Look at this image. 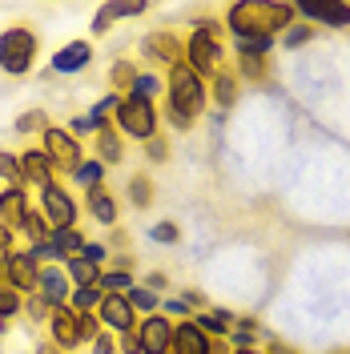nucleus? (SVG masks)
<instances>
[{
	"mask_svg": "<svg viewBox=\"0 0 350 354\" xmlns=\"http://www.w3.org/2000/svg\"><path fill=\"white\" fill-rule=\"evenodd\" d=\"M298 21L294 4L286 0H238L225 8V32L230 37H282L290 24Z\"/></svg>",
	"mask_w": 350,
	"mask_h": 354,
	"instance_id": "f257e3e1",
	"label": "nucleus"
},
{
	"mask_svg": "<svg viewBox=\"0 0 350 354\" xmlns=\"http://www.w3.org/2000/svg\"><path fill=\"white\" fill-rule=\"evenodd\" d=\"M205 109H210V85L185 61L174 65L165 73V121L177 133H185V129H194V121Z\"/></svg>",
	"mask_w": 350,
	"mask_h": 354,
	"instance_id": "f03ea898",
	"label": "nucleus"
},
{
	"mask_svg": "<svg viewBox=\"0 0 350 354\" xmlns=\"http://www.w3.org/2000/svg\"><path fill=\"white\" fill-rule=\"evenodd\" d=\"M181 61L210 85L221 68H225L221 65V61H225V24L210 21V17L194 21V28L181 37Z\"/></svg>",
	"mask_w": 350,
	"mask_h": 354,
	"instance_id": "7ed1b4c3",
	"label": "nucleus"
},
{
	"mask_svg": "<svg viewBox=\"0 0 350 354\" xmlns=\"http://www.w3.org/2000/svg\"><path fill=\"white\" fill-rule=\"evenodd\" d=\"M41 61V32L33 24H8L0 28V73L4 77H28Z\"/></svg>",
	"mask_w": 350,
	"mask_h": 354,
	"instance_id": "20e7f679",
	"label": "nucleus"
},
{
	"mask_svg": "<svg viewBox=\"0 0 350 354\" xmlns=\"http://www.w3.org/2000/svg\"><path fill=\"white\" fill-rule=\"evenodd\" d=\"M113 129L121 133L125 141H154L161 133V113L154 101H141V97H121V105L113 109Z\"/></svg>",
	"mask_w": 350,
	"mask_h": 354,
	"instance_id": "39448f33",
	"label": "nucleus"
},
{
	"mask_svg": "<svg viewBox=\"0 0 350 354\" xmlns=\"http://www.w3.org/2000/svg\"><path fill=\"white\" fill-rule=\"evenodd\" d=\"M41 149L48 153L53 169H57V174H65V177L89 157L85 145H81V141H77V137L65 129V125H48V129L41 133Z\"/></svg>",
	"mask_w": 350,
	"mask_h": 354,
	"instance_id": "423d86ee",
	"label": "nucleus"
},
{
	"mask_svg": "<svg viewBox=\"0 0 350 354\" xmlns=\"http://www.w3.org/2000/svg\"><path fill=\"white\" fill-rule=\"evenodd\" d=\"M41 214L53 230H73L81 221V201L73 198V189H65V181L57 177L53 185L41 189Z\"/></svg>",
	"mask_w": 350,
	"mask_h": 354,
	"instance_id": "0eeeda50",
	"label": "nucleus"
},
{
	"mask_svg": "<svg viewBox=\"0 0 350 354\" xmlns=\"http://www.w3.org/2000/svg\"><path fill=\"white\" fill-rule=\"evenodd\" d=\"M0 274H4V282L17 290V294H37V282H41V262L28 254V245H17L4 262H0Z\"/></svg>",
	"mask_w": 350,
	"mask_h": 354,
	"instance_id": "6e6552de",
	"label": "nucleus"
},
{
	"mask_svg": "<svg viewBox=\"0 0 350 354\" xmlns=\"http://www.w3.org/2000/svg\"><path fill=\"white\" fill-rule=\"evenodd\" d=\"M137 53H141V61H149L157 68H169L181 65V37L169 32V28H154V32H145L141 44H137Z\"/></svg>",
	"mask_w": 350,
	"mask_h": 354,
	"instance_id": "1a4fd4ad",
	"label": "nucleus"
},
{
	"mask_svg": "<svg viewBox=\"0 0 350 354\" xmlns=\"http://www.w3.org/2000/svg\"><path fill=\"white\" fill-rule=\"evenodd\" d=\"M225 338H210V334L197 326L194 318H185V322H174V346L169 354H225Z\"/></svg>",
	"mask_w": 350,
	"mask_h": 354,
	"instance_id": "9d476101",
	"label": "nucleus"
},
{
	"mask_svg": "<svg viewBox=\"0 0 350 354\" xmlns=\"http://www.w3.org/2000/svg\"><path fill=\"white\" fill-rule=\"evenodd\" d=\"M44 326H48V342H53L61 354L77 351V346H85V338H81V314H77L73 306L53 310Z\"/></svg>",
	"mask_w": 350,
	"mask_h": 354,
	"instance_id": "9b49d317",
	"label": "nucleus"
},
{
	"mask_svg": "<svg viewBox=\"0 0 350 354\" xmlns=\"http://www.w3.org/2000/svg\"><path fill=\"white\" fill-rule=\"evenodd\" d=\"M137 338H141V354H169V346H174V318H165L161 310L137 318Z\"/></svg>",
	"mask_w": 350,
	"mask_h": 354,
	"instance_id": "f8f14e48",
	"label": "nucleus"
},
{
	"mask_svg": "<svg viewBox=\"0 0 350 354\" xmlns=\"http://www.w3.org/2000/svg\"><path fill=\"white\" fill-rule=\"evenodd\" d=\"M294 12L302 17V21L310 24V28H338V32H347L350 28V4H342V0H326V4H294Z\"/></svg>",
	"mask_w": 350,
	"mask_h": 354,
	"instance_id": "ddd939ff",
	"label": "nucleus"
},
{
	"mask_svg": "<svg viewBox=\"0 0 350 354\" xmlns=\"http://www.w3.org/2000/svg\"><path fill=\"white\" fill-rule=\"evenodd\" d=\"M93 41H68L61 44L53 57H48V73H57V77H77V73H85L93 65Z\"/></svg>",
	"mask_w": 350,
	"mask_h": 354,
	"instance_id": "4468645a",
	"label": "nucleus"
},
{
	"mask_svg": "<svg viewBox=\"0 0 350 354\" xmlns=\"http://www.w3.org/2000/svg\"><path fill=\"white\" fill-rule=\"evenodd\" d=\"M97 318H101V326H105L109 334L137 330V310L129 306V298H125V294H105V298H101V306H97Z\"/></svg>",
	"mask_w": 350,
	"mask_h": 354,
	"instance_id": "2eb2a0df",
	"label": "nucleus"
},
{
	"mask_svg": "<svg viewBox=\"0 0 350 354\" xmlns=\"http://www.w3.org/2000/svg\"><path fill=\"white\" fill-rule=\"evenodd\" d=\"M37 294L44 298V306L48 310H61L68 306V298H73V282H68L65 266H41V282H37Z\"/></svg>",
	"mask_w": 350,
	"mask_h": 354,
	"instance_id": "dca6fc26",
	"label": "nucleus"
},
{
	"mask_svg": "<svg viewBox=\"0 0 350 354\" xmlns=\"http://www.w3.org/2000/svg\"><path fill=\"white\" fill-rule=\"evenodd\" d=\"M145 12H149V4H141V0H109V4H101V8L93 12L89 32H93V37H105L113 21H133V17H145Z\"/></svg>",
	"mask_w": 350,
	"mask_h": 354,
	"instance_id": "f3484780",
	"label": "nucleus"
},
{
	"mask_svg": "<svg viewBox=\"0 0 350 354\" xmlns=\"http://www.w3.org/2000/svg\"><path fill=\"white\" fill-rule=\"evenodd\" d=\"M21 174H24V189L33 185L37 194H41L44 185H53V181H57V169H53V161H48V153H44L41 145L21 149Z\"/></svg>",
	"mask_w": 350,
	"mask_h": 354,
	"instance_id": "a211bd4d",
	"label": "nucleus"
},
{
	"mask_svg": "<svg viewBox=\"0 0 350 354\" xmlns=\"http://www.w3.org/2000/svg\"><path fill=\"white\" fill-rule=\"evenodd\" d=\"M28 209H33V194H28L24 185H4V189H0V221H4V225L21 230V221H24Z\"/></svg>",
	"mask_w": 350,
	"mask_h": 354,
	"instance_id": "6ab92c4d",
	"label": "nucleus"
},
{
	"mask_svg": "<svg viewBox=\"0 0 350 354\" xmlns=\"http://www.w3.org/2000/svg\"><path fill=\"white\" fill-rule=\"evenodd\" d=\"M85 209L89 218L97 221V225H117V218H121V201L113 198L105 185H97V189H85Z\"/></svg>",
	"mask_w": 350,
	"mask_h": 354,
	"instance_id": "aec40b11",
	"label": "nucleus"
},
{
	"mask_svg": "<svg viewBox=\"0 0 350 354\" xmlns=\"http://www.w3.org/2000/svg\"><path fill=\"white\" fill-rule=\"evenodd\" d=\"M238 88H241V81L234 77V68H221L218 77L210 81V101H214V105H218L221 113L234 109V105H238V97H241Z\"/></svg>",
	"mask_w": 350,
	"mask_h": 354,
	"instance_id": "412c9836",
	"label": "nucleus"
},
{
	"mask_svg": "<svg viewBox=\"0 0 350 354\" xmlns=\"http://www.w3.org/2000/svg\"><path fill=\"white\" fill-rule=\"evenodd\" d=\"M93 157H97V161H101L105 169L125 161V137L113 129V121H109V125H105L101 133H97V153H93Z\"/></svg>",
	"mask_w": 350,
	"mask_h": 354,
	"instance_id": "4be33fe9",
	"label": "nucleus"
},
{
	"mask_svg": "<svg viewBox=\"0 0 350 354\" xmlns=\"http://www.w3.org/2000/svg\"><path fill=\"white\" fill-rule=\"evenodd\" d=\"M234 318H238V314H234V310H225V306H210V310H201V314H194L197 326L210 334V338H218V342L225 338V334H230Z\"/></svg>",
	"mask_w": 350,
	"mask_h": 354,
	"instance_id": "5701e85b",
	"label": "nucleus"
},
{
	"mask_svg": "<svg viewBox=\"0 0 350 354\" xmlns=\"http://www.w3.org/2000/svg\"><path fill=\"white\" fill-rule=\"evenodd\" d=\"M105 174H109V169H105L97 157H85V161L68 174V181H73V185H81V189H97V185H105Z\"/></svg>",
	"mask_w": 350,
	"mask_h": 354,
	"instance_id": "b1692460",
	"label": "nucleus"
},
{
	"mask_svg": "<svg viewBox=\"0 0 350 354\" xmlns=\"http://www.w3.org/2000/svg\"><path fill=\"white\" fill-rule=\"evenodd\" d=\"M161 93H165V81H161V73H137L125 97H141V101H154V105H157V97H161Z\"/></svg>",
	"mask_w": 350,
	"mask_h": 354,
	"instance_id": "393cba45",
	"label": "nucleus"
},
{
	"mask_svg": "<svg viewBox=\"0 0 350 354\" xmlns=\"http://www.w3.org/2000/svg\"><path fill=\"white\" fill-rule=\"evenodd\" d=\"M97 286H101V294H129V286H137V278H133V270H117V266H109V270H101Z\"/></svg>",
	"mask_w": 350,
	"mask_h": 354,
	"instance_id": "a878e982",
	"label": "nucleus"
},
{
	"mask_svg": "<svg viewBox=\"0 0 350 354\" xmlns=\"http://www.w3.org/2000/svg\"><path fill=\"white\" fill-rule=\"evenodd\" d=\"M48 242L57 245L65 258H77V254H81V245H85L89 238L81 234V225H73V230H48Z\"/></svg>",
	"mask_w": 350,
	"mask_h": 354,
	"instance_id": "bb28decb",
	"label": "nucleus"
},
{
	"mask_svg": "<svg viewBox=\"0 0 350 354\" xmlns=\"http://www.w3.org/2000/svg\"><path fill=\"white\" fill-rule=\"evenodd\" d=\"M125 189H129V205L133 209H149V205H154V177L149 174H133Z\"/></svg>",
	"mask_w": 350,
	"mask_h": 354,
	"instance_id": "cd10ccee",
	"label": "nucleus"
},
{
	"mask_svg": "<svg viewBox=\"0 0 350 354\" xmlns=\"http://www.w3.org/2000/svg\"><path fill=\"white\" fill-rule=\"evenodd\" d=\"M48 125H53V121H48L44 109H24V113H17V121H12V129L21 133V137H41Z\"/></svg>",
	"mask_w": 350,
	"mask_h": 354,
	"instance_id": "c85d7f7f",
	"label": "nucleus"
},
{
	"mask_svg": "<svg viewBox=\"0 0 350 354\" xmlns=\"http://www.w3.org/2000/svg\"><path fill=\"white\" fill-rule=\"evenodd\" d=\"M238 81H266L270 77V57H238V68H234Z\"/></svg>",
	"mask_w": 350,
	"mask_h": 354,
	"instance_id": "c756f323",
	"label": "nucleus"
},
{
	"mask_svg": "<svg viewBox=\"0 0 350 354\" xmlns=\"http://www.w3.org/2000/svg\"><path fill=\"white\" fill-rule=\"evenodd\" d=\"M65 274H68V282H73V286H97V278H101V270H97V266H89L85 258H68Z\"/></svg>",
	"mask_w": 350,
	"mask_h": 354,
	"instance_id": "7c9ffc66",
	"label": "nucleus"
},
{
	"mask_svg": "<svg viewBox=\"0 0 350 354\" xmlns=\"http://www.w3.org/2000/svg\"><path fill=\"white\" fill-rule=\"evenodd\" d=\"M274 37H234V53L238 57H270L274 53Z\"/></svg>",
	"mask_w": 350,
	"mask_h": 354,
	"instance_id": "2f4dec72",
	"label": "nucleus"
},
{
	"mask_svg": "<svg viewBox=\"0 0 350 354\" xmlns=\"http://www.w3.org/2000/svg\"><path fill=\"white\" fill-rule=\"evenodd\" d=\"M125 298H129V306L137 310V318H145V314H157V310H161V298H157L154 290H145L141 282H137V286H129V294H125Z\"/></svg>",
	"mask_w": 350,
	"mask_h": 354,
	"instance_id": "473e14b6",
	"label": "nucleus"
},
{
	"mask_svg": "<svg viewBox=\"0 0 350 354\" xmlns=\"http://www.w3.org/2000/svg\"><path fill=\"white\" fill-rule=\"evenodd\" d=\"M101 286H73V298H68V306L77 310V314H93V310L101 306Z\"/></svg>",
	"mask_w": 350,
	"mask_h": 354,
	"instance_id": "72a5a7b5",
	"label": "nucleus"
},
{
	"mask_svg": "<svg viewBox=\"0 0 350 354\" xmlns=\"http://www.w3.org/2000/svg\"><path fill=\"white\" fill-rule=\"evenodd\" d=\"M48 230H53V225L44 221V214H41V209H28L17 234H24V238H28V245H33V242H44V238H48Z\"/></svg>",
	"mask_w": 350,
	"mask_h": 354,
	"instance_id": "f704fd0d",
	"label": "nucleus"
},
{
	"mask_svg": "<svg viewBox=\"0 0 350 354\" xmlns=\"http://www.w3.org/2000/svg\"><path fill=\"white\" fill-rule=\"evenodd\" d=\"M0 181H4V185H24L21 153H12V149H0Z\"/></svg>",
	"mask_w": 350,
	"mask_h": 354,
	"instance_id": "c9c22d12",
	"label": "nucleus"
},
{
	"mask_svg": "<svg viewBox=\"0 0 350 354\" xmlns=\"http://www.w3.org/2000/svg\"><path fill=\"white\" fill-rule=\"evenodd\" d=\"M24 314V294L8 286V282H0V318L8 322V318H21Z\"/></svg>",
	"mask_w": 350,
	"mask_h": 354,
	"instance_id": "e433bc0d",
	"label": "nucleus"
},
{
	"mask_svg": "<svg viewBox=\"0 0 350 354\" xmlns=\"http://www.w3.org/2000/svg\"><path fill=\"white\" fill-rule=\"evenodd\" d=\"M137 73H141V68L133 65V61H117V65H113V73H109V85H113V93H121V97H125Z\"/></svg>",
	"mask_w": 350,
	"mask_h": 354,
	"instance_id": "4c0bfd02",
	"label": "nucleus"
},
{
	"mask_svg": "<svg viewBox=\"0 0 350 354\" xmlns=\"http://www.w3.org/2000/svg\"><path fill=\"white\" fill-rule=\"evenodd\" d=\"M314 32H318V28H310L306 21H294V24L282 32V48H302V44L314 41Z\"/></svg>",
	"mask_w": 350,
	"mask_h": 354,
	"instance_id": "58836bf2",
	"label": "nucleus"
},
{
	"mask_svg": "<svg viewBox=\"0 0 350 354\" xmlns=\"http://www.w3.org/2000/svg\"><path fill=\"white\" fill-rule=\"evenodd\" d=\"M149 238L161 245H177L181 242V230H177V221H154L149 225Z\"/></svg>",
	"mask_w": 350,
	"mask_h": 354,
	"instance_id": "ea45409f",
	"label": "nucleus"
},
{
	"mask_svg": "<svg viewBox=\"0 0 350 354\" xmlns=\"http://www.w3.org/2000/svg\"><path fill=\"white\" fill-rule=\"evenodd\" d=\"M145 161H149V165H165V161H169V137L157 133L154 141H145Z\"/></svg>",
	"mask_w": 350,
	"mask_h": 354,
	"instance_id": "a19ab883",
	"label": "nucleus"
},
{
	"mask_svg": "<svg viewBox=\"0 0 350 354\" xmlns=\"http://www.w3.org/2000/svg\"><path fill=\"white\" fill-rule=\"evenodd\" d=\"M77 258H85L89 266L105 270V258H109V245H105V242H85V245H81V254H77Z\"/></svg>",
	"mask_w": 350,
	"mask_h": 354,
	"instance_id": "79ce46f5",
	"label": "nucleus"
},
{
	"mask_svg": "<svg viewBox=\"0 0 350 354\" xmlns=\"http://www.w3.org/2000/svg\"><path fill=\"white\" fill-rule=\"evenodd\" d=\"M161 314H165V318H174V322H185V318H194V310L185 306L181 298H161Z\"/></svg>",
	"mask_w": 350,
	"mask_h": 354,
	"instance_id": "37998d69",
	"label": "nucleus"
},
{
	"mask_svg": "<svg viewBox=\"0 0 350 354\" xmlns=\"http://www.w3.org/2000/svg\"><path fill=\"white\" fill-rule=\"evenodd\" d=\"M24 314H28L33 322H48V314H53V310L44 306L41 294H28V298H24Z\"/></svg>",
	"mask_w": 350,
	"mask_h": 354,
	"instance_id": "c03bdc74",
	"label": "nucleus"
},
{
	"mask_svg": "<svg viewBox=\"0 0 350 354\" xmlns=\"http://www.w3.org/2000/svg\"><path fill=\"white\" fill-rule=\"evenodd\" d=\"M89 354H117V334L101 330L93 342H89Z\"/></svg>",
	"mask_w": 350,
	"mask_h": 354,
	"instance_id": "a18cd8bd",
	"label": "nucleus"
},
{
	"mask_svg": "<svg viewBox=\"0 0 350 354\" xmlns=\"http://www.w3.org/2000/svg\"><path fill=\"white\" fill-rule=\"evenodd\" d=\"M101 330H105V326H101L97 310H93V314H81V338H85V346H89V342H93V338H97Z\"/></svg>",
	"mask_w": 350,
	"mask_h": 354,
	"instance_id": "49530a36",
	"label": "nucleus"
},
{
	"mask_svg": "<svg viewBox=\"0 0 350 354\" xmlns=\"http://www.w3.org/2000/svg\"><path fill=\"white\" fill-rule=\"evenodd\" d=\"M12 250H17V230L0 221V262H4V258H8Z\"/></svg>",
	"mask_w": 350,
	"mask_h": 354,
	"instance_id": "de8ad7c7",
	"label": "nucleus"
},
{
	"mask_svg": "<svg viewBox=\"0 0 350 354\" xmlns=\"http://www.w3.org/2000/svg\"><path fill=\"white\" fill-rule=\"evenodd\" d=\"M117 354H141V338H137V330L117 334Z\"/></svg>",
	"mask_w": 350,
	"mask_h": 354,
	"instance_id": "09e8293b",
	"label": "nucleus"
},
{
	"mask_svg": "<svg viewBox=\"0 0 350 354\" xmlns=\"http://www.w3.org/2000/svg\"><path fill=\"white\" fill-rule=\"evenodd\" d=\"M181 302L194 310V314H201V310H205V294H201V290H185V294H181Z\"/></svg>",
	"mask_w": 350,
	"mask_h": 354,
	"instance_id": "8fccbe9b",
	"label": "nucleus"
},
{
	"mask_svg": "<svg viewBox=\"0 0 350 354\" xmlns=\"http://www.w3.org/2000/svg\"><path fill=\"white\" fill-rule=\"evenodd\" d=\"M141 286H145V290H154V294H157V290H165V286H169V274L154 270V274H145V282H141Z\"/></svg>",
	"mask_w": 350,
	"mask_h": 354,
	"instance_id": "3c124183",
	"label": "nucleus"
},
{
	"mask_svg": "<svg viewBox=\"0 0 350 354\" xmlns=\"http://www.w3.org/2000/svg\"><path fill=\"white\" fill-rule=\"evenodd\" d=\"M266 354H298V351H294V346H286V342H270V351H266Z\"/></svg>",
	"mask_w": 350,
	"mask_h": 354,
	"instance_id": "603ef678",
	"label": "nucleus"
},
{
	"mask_svg": "<svg viewBox=\"0 0 350 354\" xmlns=\"http://www.w3.org/2000/svg\"><path fill=\"white\" fill-rule=\"evenodd\" d=\"M33 354H61L53 342H41V346H33Z\"/></svg>",
	"mask_w": 350,
	"mask_h": 354,
	"instance_id": "864d4df0",
	"label": "nucleus"
},
{
	"mask_svg": "<svg viewBox=\"0 0 350 354\" xmlns=\"http://www.w3.org/2000/svg\"><path fill=\"white\" fill-rule=\"evenodd\" d=\"M230 354H266V351H258V346H250V351H230Z\"/></svg>",
	"mask_w": 350,
	"mask_h": 354,
	"instance_id": "5fc2aeb1",
	"label": "nucleus"
},
{
	"mask_svg": "<svg viewBox=\"0 0 350 354\" xmlns=\"http://www.w3.org/2000/svg\"><path fill=\"white\" fill-rule=\"evenodd\" d=\"M4 334H8V322H4V318H0V338H4Z\"/></svg>",
	"mask_w": 350,
	"mask_h": 354,
	"instance_id": "6e6d98bb",
	"label": "nucleus"
},
{
	"mask_svg": "<svg viewBox=\"0 0 350 354\" xmlns=\"http://www.w3.org/2000/svg\"><path fill=\"white\" fill-rule=\"evenodd\" d=\"M0 282H4V274H0Z\"/></svg>",
	"mask_w": 350,
	"mask_h": 354,
	"instance_id": "4d7b16f0",
	"label": "nucleus"
},
{
	"mask_svg": "<svg viewBox=\"0 0 350 354\" xmlns=\"http://www.w3.org/2000/svg\"><path fill=\"white\" fill-rule=\"evenodd\" d=\"M0 149H4V145H0Z\"/></svg>",
	"mask_w": 350,
	"mask_h": 354,
	"instance_id": "13d9d810",
	"label": "nucleus"
}]
</instances>
